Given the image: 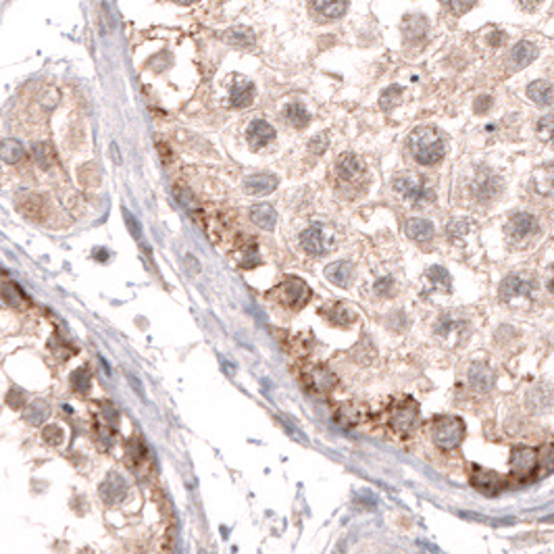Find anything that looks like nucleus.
I'll return each instance as SVG.
<instances>
[{"instance_id": "f257e3e1", "label": "nucleus", "mask_w": 554, "mask_h": 554, "mask_svg": "<svg viewBox=\"0 0 554 554\" xmlns=\"http://www.w3.org/2000/svg\"><path fill=\"white\" fill-rule=\"evenodd\" d=\"M409 150L419 165L431 167L442 161L446 146L442 136L434 127H417L409 136Z\"/></svg>"}, {"instance_id": "f03ea898", "label": "nucleus", "mask_w": 554, "mask_h": 554, "mask_svg": "<svg viewBox=\"0 0 554 554\" xmlns=\"http://www.w3.org/2000/svg\"><path fill=\"white\" fill-rule=\"evenodd\" d=\"M431 438L438 448L452 450L465 438V423L458 417H438L431 425Z\"/></svg>"}, {"instance_id": "7ed1b4c3", "label": "nucleus", "mask_w": 554, "mask_h": 554, "mask_svg": "<svg viewBox=\"0 0 554 554\" xmlns=\"http://www.w3.org/2000/svg\"><path fill=\"white\" fill-rule=\"evenodd\" d=\"M533 290V277L527 273H512L504 277V282L500 284V301L508 305L525 303L529 301Z\"/></svg>"}, {"instance_id": "20e7f679", "label": "nucleus", "mask_w": 554, "mask_h": 554, "mask_svg": "<svg viewBox=\"0 0 554 554\" xmlns=\"http://www.w3.org/2000/svg\"><path fill=\"white\" fill-rule=\"evenodd\" d=\"M392 186H394V190H396L400 196H404V198L411 200L413 204H421V202L434 198L431 188H429L421 177L411 175V173H402V175L394 177Z\"/></svg>"}, {"instance_id": "39448f33", "label": "nucleus", "mask_w": 554, "mask_h": 554, "mask_svg": "<svg viewBox=\"0 0 554 554\" xmlns=\"http://www.w3.org/2000/svg\"><path fill=\"white\" fill-rule=\"evenodd\" d=\"M419 421V406L415 400L404 398L390 411V427L398 436H409Z\"/></svg>"}, {"instance_id": "423d86ee", "label": "nucleus", "mask_w": 554, "mask_h": 554, "mask_svg": "<svg viewBox=\"0 0 554 554\" xmlns=\"http://www.w3.org/2000/svg\"><path fill=\"white\" fill-rule=\"evenodd\" d=\"M301 246L309 254H328L336 246V235L323 225H313L301 233Z\"/></svg>"}, {"instance_id": "0eeeda50", "label": "nucleus", "mask_w": 554, "mask_h": 554, "mask_svg": "<svg viewBox=\"0 0 554 554\" xmlns=\"http://www.w3.org/2000/svg\"><path fill=\"white\" fill-rule=\"evenodd\" d=\"M275 294H277V301L284 307H292V309L307 305V301L311 298L309 286L303 280H298V277H288V280L275 290Z\"/></svg>"}, {"instance_id": "6e6552de", "label": "nucleus", "mask_w": 554, "mask_h": 554, "mask_svg": "<svg viewBox=\"0 0 554 554\" xmlns=\"http://www.w3.org/2000/svg\"><path fill=\"white\" fill-rule=\"evenodd\" d=\"M537 450L535 448H529V446H519L512 450L510 454V473L519 479H529L537 465H539V458H537Z\"/></svg>"}, {"instance_id": "1a4fd4ad", "label": "nucleus", "mask_w": 554, "mask_h": 554, "mask_svg": "<svg viewBox=\"0 0 554 554\" xmlns=\"http://www.w3.org/2000/svg\"><path fill=\"white\" fill-rule=\"evenodd\" d=\"M537 233V219L529 213H515L506 223V235L515 242L527 240Z\"/></svg>"}, {"instance_id": "9d476101", "label": "nucleus", "mask_w": 554, "mask_h": 554, "mask_svg": "<svg viewBox=\"0 0 554 554\" xmlns=\"http://www.w3.org/2000/svg\"><path fill=\"white\" fill-rule=\"evenodd\" d=\"M303 382H305V386H307L311 392H315V394H325V392L334 390V386H336V375H334L328 367L317 365V367H311V369L305 371Z\"/></svg>"}, {"instance_id": "9b49d317", "label": "nucleus", "mask_w": 554, "mask_h": 554, "mask_svg": "<svg viewBox=\"0 0 554 554\" xmlns=\"http://www.w3.org/2000/svg\"><path fill=\"white\" fill-rule=\"evenodd\" d=\"M469 479H471V485L475 490L483 492V494H498L506 485V481L496 471L483 469V467H477V465L471 469V477Z\"/></svg>"}, {"instance_id": "f8f14e48", "label": "nucleus", "mask_w": 554, "mask_h": 554, "mask_svg": "<svg viewBox=\"0 0 554 554\" xmlns=\"http://www.w3.org/2000/svg\"><path fill=\"white\" fill-rule=\"evenodd\" d=\"M500 188H502V184H500V179L492 171H481L475 177V181H473V194L481 202L494 200L500 194Z\"/></svg>"}, {"instance_id": "ddd939ff", "label": "nucleus", "mask_w": 554, "mask_h": 554, "mask_svg": "<svg viewBox=\"0 0 554 554\" xmlns=\"http://www.w3.org/2000/svg\"><path fill=\"white\" fill-rule=\"evenodd\" d=\"M336 173H338V177L344 179V181H357V179L363 177V173H365V165H363V161H361L357 154L344 152V154H340L338 161H336Z\"/></svg>"}, {"instance_id": "4468645a", "label": "nucleus", "mask_w": 554, "mask_h": 554, "mask_svg": "<svg viewBox=\"0 0 554 554\" xmlns=\"http://www.w3.org/2000/svg\"><path fill=\"white\" fill-rule=\"evenodd\" d=\"M246 138H248V144L250 148L258 150L262 146H267L269 142H273L275 138V129L271 123L262 121V119H256L248 125V132H246Z\"/></svg>"}, {"instance_id": "2eb2a0df", "label": "nucleus", "mask_w": 554, "mask_h": 554, "mask_svg": "<svg viewBox=\"0 0 554 554\" xmlns=\"http://www.w3.org/2000/svg\"><path fill=\"white\" fill-rule=\"evenodd\" d=\"M311 9L319 19L332 21V19H338L346 13L348 0H311Z\"/></svg>"}, {"instance_id": "dca6fc26", "label": "nucleus", "mask_w": 554, "mask_h": 554, "mask_svg": "<svg viewBox=\"0 0 554 554\" xmlns=\"http://www.w3.org/2000/svg\"><path fill=\"white\" fill-rule=\"evenodd\" d=\"M277 184H280V179L273 173H256L244 179V190L250 196H265V194H271L277 188Z\"/></svg>"}, {"instance_id": "f3484780", "label": "nucleus", "mask_w": 554, "mask_h": 554, "mask_svg": "<svg viewBox=\"0 0 554 554\" xmlns=\"http://www.w3.org/2000/svg\"><path fill=\"white\" fill-rule=\"evenodd\" d=\"M531 192L537 196H554V165H542L531 175Z\"/></svg>"}, {"instance_id": "a211bd4d", "label": "nucleus", "mask_w": 554, "mask_h": 554, "mask_svg": "<svg viewBox=\"0 0 554 554\" xmlns=\"http://www.w3.org/2000/svg\"><path fill=\"white\" fill-rule=\"evenodd\" d=\"M125 492H127V483H125V479H123L121 475H117V473H111V475L102 481V485H100V496H102L105 502H109V504H117V502H121L123 496H125Z\"/></svg>"}, {"instance_id": "6ab92c4d", "label": "nucleus", "mask_w": 554, "mask_h": 554, "mask_svg": "<svg viewBox=\"0 0 554 554\" xmlns=\"http://www.w3.org/2000/svg\"><path fill=\"white\" fill-rule=\"evenodd\" d=\"M469 384L475 392H490L494 386V373L485 363H473L469 369Z\"/></svg>"}, {"instance_id": "aec40b11", "label": "nucleus", "mask_w": 554, "mask_h": 554, "mask_svg": "<svg viewBox=\"0 0 554 554\" xmlns=\"http://www.w3.org/2000/svg\"><path fill=\"white\" fill-rule=\"evenodd\" d=\"M254 98V86L252 82L244 80V78H235L233 86H231V92H229V102L231 107L235 109H244L252 102Z\"/></svg>"}, {"instance_id": "412c9836", "label": "nucleus", "mask_w": 554, "mask_h": 554, "mask_svg": "<svg viewBox=\"0 0 554 554\" xmlns=\"http://www.w3.org/2000/svg\"><path fill=\"white\" fill-rule=\"evenodd\" d=\"M325 277H328V280H330L332 284L346 288V286H350V282H352V267H350V262H346V260L332 262V265L325 267Z\"/></svg>"}, {"instance_id": "4be33fe9", "label": "nucleus", "mask_w": 554, "mask_h": 554, "mask_svg": "<svg viewBox=\"0 0 554 554\" xmlns=\"http://www.w3.org/2000/svg\"><path fill=\"white\" fill-rule=\"evenodd\" d=\"M427 19L423 15H409L404 21H402V32H404V38L409 42H419L425 38L427 34Z\"/></svg>"}, {"instance_id": "5701e85b", "label": "nucleus", "mask_w": 554, "mask_h": 554, "mask_svg": "<svg viewBox=\"0 0 554 554\" xmlns=\"http://www.w3.org/2000/svg\"><path fill=\"white\" fill-rule=\"evenodd\" d=\"M535 57H537V48H535L531 42H527V40L517 42L515 48L510 51V63H512V67H517V69L527 67L529 63L535 61Z\"/></svg>"}, {"instance_id": "b1692460", "label": "nucleus", "mask_w": 554, "mask_h": 554, "mask_svg": "<svg viewBox=\"0 0 554 554\" xmlns=\"http://www.w3.org/2000/svg\"><path fill=\"white\" fill-rule=\"evenodd\" d=\"M404 231L411 240H417V242H429L436 233L434 223L427 219H409Z\"/></svg>"}, {"instance_id": "393cba45", "label": "nucleus", "mask_w": 554, "mask_h": 554, "mask_svg": "<svg viewBox=\"0 0 554 554\" xmlns=\"http://www.w3.org/2000/svg\"><path fill=\"white\" fill-rule=\"evenodd\" d=\"M527 96L537 107H550L554 102V86L548 84V82H533L527 88Z\"/></svg>"}, {"instance_id": "a878e982", "label": "nucleus", "mask_w": 554, "mask_h": 554, "mask_svg": "<svg viewBox=\"0 0 554 554\" xmlns=\"http://www.w3.org/2000/svg\"><path fill=\"white\" fill-rule=\"evenodd\" d=\"M250 219L262 229H273L277 223V213L271 204H254L250 208Z\"/></svg>"}, {"instance_id": "bb28decb", "label": "nucleus", "mask_w": 554, "mask_h": 554, "mask_svg": "<svg viewBox=\"0 0 554 554\" xmlns=\"http://www.w3.org/2000/svg\"><path fill=\"white\" fill-rule=\"evenodd\" d=\"M323 317L330 321V323H336V325H350L355 321V313L350 309H346L344 305H328L323 309Z\"/></svg>"}, {"instance_id": "cd10ccee", "label": "nucleus", "mask_w": 554, "mask_h": 554, "mask_svg": "<svg viewBox=\"0 0 554 554\" xmlns=\"http://www.w3.org/2000/svg\"><path fill=\"white\" fill-rule=\"evenodd\" d=\"M427 280L431 282V286L440 292H450L452 290V280H450V273L440 267V265H434L427 269Z\"/></svg>"}, {"instance_id": "c85d7f7f", "label": "nucleus", "mask_w": 554, "mask_h": 554, "mask_svg": "<svg viewBox=\"0 0 554 554\" xmlns=\"http://www.w3.org/2000/svg\"><path fill=\"white\" fill-rule=\"evenodd\" d=\"M51 415V406L44 400H34L28 409H26V421L32 425H40L48 419Z\"/></svg>"}, {"instance_id": "c756f323", "label": "nucleus", "mask_w": 554, "mask_h": 554, "mask_svg": "<svg viewBox=\"0 0 554 554\" xmlns=\"http://www.w3.org/2000/svg\"><path fill=\"white\" fill-rule=\"evenodd\" d=\"M0 154H3V161L5 163H19L21 159H24V154H26V150H24V146H21V142H17V140H5L3 142V148H0Z\"/></svg>"}, {"instance_id": "7c9ffc66", "label": "nucleus", "mask_w": 554, "mask_h": 554, "mask_svg": "<svg viewBox=\"0 0 554 554\" xmlns=\"http://www.w3.org/2000/svg\"><path fill=\"white\" fill-rule=\"evenodd\" d=\"M286 117H288V121H290L294 127H307L309 121H311L309 111H307L303 105H298V102L288 105V109H286Z\"/></svg>"}, {"instance_id": "2f4dec72", "label": "nucleus", "mask_w": 554, "mask_h": 554, "mask_svg": "<svg viewBox=\"0 0 554 554\" xmlns=\"http://www.w3.org/2000/svg\"><path fill=\"white\" fill-rule=\"evenodd\" d=\"M32 152H34L36 163H38L42 169H48V167L55 163V150H53V146L46 144V142H38V144H34Z\"/></svg>"}, {"instance_id": "473e14b6", "label": "nucleus", "mask_w": 554, "mask_h": 554, "mask_svg": "<svg viewBox=\"0 0 554 554\" xmlns=\"http://www.w3.org/2000/svg\"><path fill=\"white\" fill-rule=\"evenodd\" d=\"M71 388L75 392H82V394H86L90 390V373H88V369L80 367V369H75L71 373Z\"/></svg>"}, {"instance_id": "72a5a7b5", "label": "nucleus", "mask_w": 554, "mask_h": 554, "mask_svg": "<svg viewBox=\"0 0 554 554\" xmlns=\"http://www.w3.org/2000/svg\"><path fill=\"white\" fill-rule=\"evenodd\" d=\"M537 136H539V140H544L548 144H554V115H546V117L539 119Z\"/></svg>"}, {"instance_id": "f704fd0d", "label": "nucleus", "mask_w": 554, "mask_h": 554, "mask_svg": "<svg viewBox=\"0 0 554 554\" xmlns=\"http://www.w3.org/2000/svg\"><path fill=\"white\" fill-rule=\"evenodd\" d=\"M227 40L231 42V44H235V46H252V42H254V36H252V32L250 30H244V28H238V30H231V32H227Z\"/></svg>"}, {"instance_id": "c9c22d12", "label": "nucleus", "mask_w": 554, "mask_h": 554, "mask_svg": "<svg viewBox=\"0 0 554 554\" xmlns=\"http://www.w3.org/2000/svg\"><path fill=\"white\" fill-rule=\"evenodd\" d=\"M469 229H471V221L469 219H452L448 223V227H446L450 240H461L463 235L469 233Z\"/></svg>"}, {"instance_id": "e433bc0d", "label": "nucleus", "mask_w": 554, "mask_h": 554, "mask_svg": "<svg viewBox=\"0 0 554 554\" xmlns=\"http://www.w3.org/2000/svg\"><path fill=\"white\" fill-rule=\"evenodd\" d=\"M400 96H402L400 88H398V86H390V88H388V90L382 94V109H386V111H392V109L398 105Z\"/></svg>"}, {"instance_id": "4c0bfd02", "label": "nucleus", "mask_w": 554, "mask_h": 554, "mask_svg": "<svg viewBox=\"0 0 554 554\" xmlns=\"http://www.w3.org/2000/svg\"><path fill=\"white\" fill-rule=\"evenodd\" d=\"M442 5H444L450 13H454V15H463V13H467V11L475 5V0H442Z\"/></svg>"}, {"instance_id": "58836bf2", "label": "nucleus", "mask_w": 554, "mask_h": 554, "mask_svg": "<svg viewBox=\"0 0 554 554\" xmlns=\"http://www.w3.org/2000/svg\"><path fill=\"white\" fill-rule=\"evenodd\" d=\"M175 196H177V200H179L188 211H196V208H198V202H196V198L192 196V192H190L188 188H179V186H175Z\"/></svg>"}, {"instance_id": "ea45409f", "label": "nucleus", "mask_w": 554, "mask_h": 554, "mask_svg": "<svg viewBox=\"0 0 554 554\" xmlns=\"http://www.w3.org/2000/svg\"><path fill=\"white\" fill-rule=\"evenodd\" d=\"M336 419L340 425H357V415H355V409L350 404H344L338 413H336Z\"/></svg>"}, {"instance_id": "a19ab883", "label": "nucleus", "mask_w": 554, "mask_h": 554, "mask_svg": "<svg viewBox=\"0 0 554 554\" xmlns=\"http://www.w3.org/2000/svg\"><path fill=\"white\" fill-rule=\"evenodd\" d=\"M44 440H46L48 444H61V442L65 440V431H63V427L51 423V425L44 429Z\"/></svg>"}, {"instance_id": "79ce46f5", "label": "nucleus", "mask_w": 554, "mask_h": 554, "mask_svg": "<svg viewBox=\"0 0 554 554\" xmlns=\"http://www.w3.org/2000/svg\"><path fill=\"white\" fill-rule=\"evenodd\" d=\"M240 262H242V267H246V269H248V267H256V265H260V256H258V250H256L254 244H252V248L248 246V248L244 250Z\"/></svg>"}, {"instance_id": "37998d69", "label": "nucleus", "mask_w": 554, "mask_h": 554, "mask_svg": "<svg viewBox=\"0 0 554 554\" xmlns=\"http://www.w3.org/2000/svg\"><path fill=\"white\" fill-rule=\"evenodd\" d=\"M456 321L452 319V317H442L440 321H438V325H436V334H440V336H444V338H448L452 332H456Z\"/></svg>"}, {"instance_id": "c03bdc74", "label": "nucleus", "mask_w": 554, "mask_h": 554, "mask_svg": "<svg viewBox=\"0 0 554 554\" xmlns=\"http://www.w3.org/2000/svg\"><path fill=\"white\" fill-rule=\"evenodd\" d=\"M394 290H396V284H394L392 277H384V280H379L375 284V294L377 296H392Z\"/></svg>"}, {"instance_id": "a18cd8bd", "label": "nucleus", "mask_w": 554, "mask_h": 554, "mask_svg": "<svg viewBox=\"0 0 554 554\" xmlns=\"http://www.w3.org/2000/svg\"><path fill=\"white\" fill-rule=\"evenodd\" d=\"M328 144H330V140H328V134H319V136H315L313 140H311V152H315V154H323L325 152V148H328Z\"/></svg>"}, {"instance_id": "49530a36", "label": "nucleus", "mask_w": 554, "mask_h": 554, "mask_svg": "<svg viewBox=\"0 0 554 554\" xmlns=\"http://www.w3.org/2000/svg\"><path fill=\"white\" fill-rule=\"evenodd\" d=\"M461 517L465 519H473V521H488V523H494V525H512L515 521L512 519H485V517H479L475 512H461Z\"/></svg>"}, {"instance_id": "de8ad7c7", "label": "nucleus", "mask_w": 554, "mask_h": 554, "mask_svg": "<svg viewBox=\"0 0 554 554\" xmlns=\"http://www.w3.org/2000/svg\"><path fill=\"white\" fill-rule=\"evenodd\" d=\"M542 467H544V471H554V444H550L548 448H546V452H544V456H542Z\"/></svg>"}, {"instance_id": "09e8293b", "label": "nucleus", "mask_w": 554, "mask_h": 554, "mask_svg": "<svg viewBox=\"0 0 554 554\" xmlns=\"http://www.w3.org/2000/svg\"><path fill=\"white\" fill-rule=\"evenodd\" d=\"M492 107V98L490 96H479L477 100H475V113H485L488 109Z\"/></svg>"}, {"instance_id": "8fccbe9b", "label": "nucleus", "mask_w": 554, "mask_h": 554, "mask_svg": "<svg viewBox=\"0 0 554 554\" xmlns=\"http://www.w3.org/2000/svg\"><path fill=\"white\" fill-rule=\"evenodd\" d=\"M7 402H9L13 409H17V404H24V392H19V390H11V394L7 396Z\"/></svg>"}, {"instance_id": "3c124183", "label": "nucleus", "mask_w": 554, "mask_h": 554, "mask_svg": "<svg viewBox=\"0 0 554 554\" xmlns=\"http://www.w3.org/2000/svg\"><path fill=\"white\" fill-rule=\"evenodd\" d=\"M125 219H127V225H129V231L136 235V238H140L142 233H140V225H138V221L129 215V213H125Z\"/></svg>"}, {"instance_id": "603ef678", "label": "nucleus", "mask_w": 554, "mask_h": 554, "mask_svg": "<svg viewBox=\"0 0 554 554\" xmlns=\"http://www.w3.org/2000/svg\"><path fill=\"white\" fill-rule=\"evenodd\" d=\"M517 3H519V7L523 11H535L537 5H539V0H517Z\"/></svg>"}, {"instance_id": "864d4df0", "label": "nucleus", "mask_w": 554, "mask_h": 554, "mask_svg": "<svg viewBox=\"0 0 554 554\" xmlns=\"http://www.w3.org/2000/svg\"><path fill=\"white\" fill-rule=\"evenodd\" d=\"M127 379H129V384H132V386H136V392H138L140 396H144V390H142V384H140V382H138L136 377H132L129 373H127Z\"/></svg>"}, {"instance_id": "5fc2aeb1", "label": "nucleus", "mask_w": 554, "mask_h": 554, "mask_svg": "<svg viewBox=\"0 0 554 554\" xmlns=\"http://www.w3.org/2000/svg\"><path fill=\"white\" fill-rule=\"evenodd\" d=\"M548 290L554 294V267L550 269V280H548Z\"/></svg>"}, {"instance_id": "6e6d98bb", "label": "nucleus", "mask_w": 554, "mask_h": 554, "mask_svg": "<svg viewBox=\"0 0 554 554\" xmlns=\"http://www.w3.org/2000/svg\"><path fill=\"white\" fill-rule=\"evenodd\" d=\"M107 254H109V252H107L105 248H102V250H96V258H98V260H107Z\"/></svg>"}, {"instance_id": "4d7b16f0", "label": "nucleus", "mask_w": 554, "mask_h": 554, "mask_svg": "<svg viewBox=\"0 0 554 554\" xmlns=\"http://www.w3.org/2000/svg\"><path fill=\"white\" fill-rule=\"evenodd\" d=\"M175 3H179V5H192V3H196V0H175Z\"/></svg>"}, {"instance_id": "13d9d810", "label": "nucleus", "mask_w": 554, "mask_h": 554, "mask_svg": "<svg viewBox=\"0 0 554 554\" xmlns=\"http://www.w3.org/2000/svg\"><path fill=\"white\" fill-rule=\"evenodd\" d=\"M544 523H554V515H550V517H546V519H544Z\"/></svg>"}]
</instances>
